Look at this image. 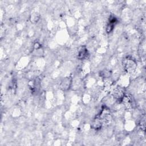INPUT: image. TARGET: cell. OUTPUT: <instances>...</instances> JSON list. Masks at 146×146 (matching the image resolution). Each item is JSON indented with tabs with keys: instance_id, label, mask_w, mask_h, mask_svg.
<instances>
[{
	"instance_id": "1",
	"label": "cell",
	"mask_w": 146,
	"mask_h": 146,
	"mask_svg": "<svg viewBox=\"0 0 146 146\" xmlns=\"http://www.w3.org/2000/svg\"><path fill=\"white\" fill-rule=\"evenodd\" d=\"M123 68L128 74L134 72L137 68V63L135 59L130 56L125 57L122 61Z\"/></svg>"
},
{
	"instance_id": "2",
	"label": "cell",
	"mask_w": 146,
	"mask_h": 146,
	"mask_svg": "<svg viewBox=\"0 0 146 146\" xmlns=\"http://www.w3.org/2000/svg\"><path fill=\"white\" fill-rule=\"evenodd\" d=\"M72 79L71 76L64 78L60 82V87L62 90L67 91L70 88L72 84Z\"/></svg>"
},
{
	"instance_id": "3",
	"label": "cell",
	"mask_w": 146,
	"mask_h": 146,
	"mask_svg": "<svg viewBox=\"0 0 146 146\" xmlns=\"http://www.w3.org/2000/svg\"><path fill=\"white\" fill-rule=\"evenodd\" d=\"M125 92L123 88L120 87H116L113 92V96L117 101L121 102L122 100L125 95Z\"/></svg>"
},
{
	"instance_id": "4",
	"label": "cell",
	"mask_w": 146,
	"mask_h": 146,
	"mask_svg": "<svg viewBox=\"0 0 146 146\" xmlns=\"http://www.w3.org/2000/svg\"><path fill=\"white\" fill-rule=\"evenodd\" d=\"M117 22V19L115 16L111 15L110 17L108 22L107 25L106 29V31L107 33H110L112 31Z\"/></svg>"
},
{
	"instance_id": "5",
	"label": "cell",
	"mask_w": 146,
	"mask_h": 146,
	"mask_svg": "<svg viewBox=\"0 0 146 146\" xmlns=\"http://www.w3.org/2000/svg\"><path fill=\"white\" fill-rule=\"evenodd\" d=\"M88 55V51L86 46H82L78 51L77 58L79 60H84Z\"/></svg>"
},
{
	"instance_id": "6",
	"label": "cell",
	"mask_w": 146,
	"mask_h": 146,
	"mask_svg": "<svg viewBox=\"0 0 146 146\" xmlns=\"http://www.w3.org/2000/svg\"><path fill=\"white\" fill-rule=\"evenodd\" d=\"M39 19H40V15L36 12L33 13L31 15L30 18L31 22H32L33 23H36L39 20Z\"/></svg>"
},
{
	"instance_id": "7",
	"label": "cell",
	"mask_w": 146,
	"mask_h": 146,
	"mask_svg": "<svg viewBox=\"0 0 146 146\" xmlns=\"http://www.w3.org/2000/svg\"><path fill=\"white\" fill-rule=\"evenodd\" d=\"M100 75L103 78H108L111 75V72L108 70H104L101 72Z\"/></svg>"
}]
</instances>
